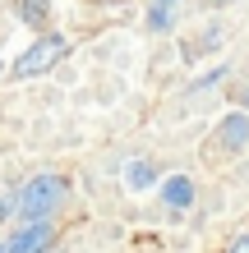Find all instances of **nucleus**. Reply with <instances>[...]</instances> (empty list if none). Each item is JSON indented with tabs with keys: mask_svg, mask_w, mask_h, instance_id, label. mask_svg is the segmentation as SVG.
<instances>
[{
	"mask_svg": "<svg viewBox=\"0 0 249 253\" xmlns=\"http://www.w3.org/2000/svg\"><path fill=\"white\" fill-rule=\"evenodd\" d=\"M60 198H65V180L60 175H33V180L23 184V193H19V216L33 226V221H47L55 207H60Z\"/></svg>",
	"mask_w": 249,
	"mask_h": 253,
	"instance_id": "1",
	"label": "nucleus"
},
{
	"mask_svg": "<svg viewBox=\"0 0 249 253\" xmlns=\"http://www.w3.org/2000/svg\"><path fill=\"white\" fill-rule=\"evenodd\" d=\"M65 55H69V42H65L60 33H47V37H37L33 46H28L19 60H14V79H37V74L55 69Z\"/></svg>",
	"mask_w": 249,
	"mask_h": 253,
	"instance_id": "2",
	"label": "nucleus"
},
{
	"mask_svg": "<svg viewBox=\"0 0 249 253\" xmlns=\"http://www.w3.org/2000/svg\"><path fill=\"white\" fill-rule=\"evenodd\" d=\"M51 240H55L51 221H33L9 240V253H51Z\"/></svg>",
	"mask_w": 249,
	"mask_h": 253,
	"instance_id": "3",
	"label": "nucleus"
},
{
	"mask_svg": "<svg viewBox=\"0 0 249 253\" xmlns=\"http://www.w3.org/2000/svg\"><path fill=\"white\" fill-rule=\"evenodd\" d=\"M162 203L175 207V212H185V207L194 203V180H189V175H166L162 180Z\"/></svg>",
	"mask_w": 249,
	"mask_h": 253,
	"instance_id": "4",
	"label": "nucleus"
},
{
	"mask_svg": "<svg viewBox=\"0 0 249 253\" xmlns=\"http://www.w3.org/2000/svg\"><path fill=\"white\" fill-rule=\"evenodd\" d=\"M217 143H222V147H231V152H240V147L249 143V115H245V111L226 115V120H222V129H217Z\"/></svg>",
	"mask_w": 249,
	"mask_h": 253,
	"instance_id": "5",
	"label": "nucleus"
},
{
	"mask_svg": "<svg viewBox=\"0 0 249 253\" xmlns=\"http://www.w3.org/2000/svg\"><path fill=\"white\" fill-rule=\"evenodd\" d=\"M47 9H51V0H23L19 5V14L28 23H47Z\"/></svg>",
	"mask_w": 249,
	"mask_h": 253,
	"instance_id": "6",
	"label": "nucleus"
},
{
	"mask_svg": "<svg viewBox=\"0 0 249 253\" xmlns=\"http://www.w3.org/2000/svg\"><path fill=\"white\" fill-rule=\"evenodd\" d=\"M171 5H175V0H157L152 14H148V23H152V28H166V23H171Z\"/></svg>",
	"mask_w": 249,
	"mask_h": 253,
	"instance_id": "7",
	"label": "nucleus"
},
{
	"mask_svg": "<svg viewBox=\"0 0 249 253\" xmlns=\"http://www.w3.org/2000/svg\"><path fill=\"white\" fill-rule=\"evenodd\" d=\"M129 184H134V189H148L152 184V170L143 166V161H134V166H129Z\"/></svg>",
	"mask_w": 249,
	"mask_h": 253,
	"instance_id": "8",
	"label": "nucleus"
},
{
	"mask_svg": "<svg viewBox=\"0 0 249 253\" xmlns=\"http://www.w3.org/2000/svg\"><path fill=\"white\" fill-rule=\"evenodd\" d=\"M226 253H249V230H240V235H231V244H226Z\"/></svg>",
	"mask_w": 249,
	"mask_h": 253,
	"instance_id": "9",
	"label": "nucleus"
},
{
	"mask_svg": "<svg viewBox=\"0 0 249 253\" xmlns=\"http://www.w3.org/2000/svg\"><path fill=\"white\" fill-rule=\"evenodd\" d=\"M9 203H19V198H0V221H5V216H9V212H5V207H9Z\"/></svg>",
	"mask_w": 249,
	"mask_h": 253,
	"instance_id": "10",
	"label": "nucleus"
},
{
	"mask_svg": "<svg viewBox=\"0 0 249 253\" xmlns=\"http://www.w3.org/2000/svg\"><path fill=\"white\" fill-rule=\"evenodd\" d=\"M240 97H245V106H249V87H245V92H240Z\"/></svg>",
	"mask_w": 249,
	"mask_h": 253,
	"instance_id": "11",
	"label": "nucleus"
},
{
	"mask_svg": "<svg viewBox=\"0 0 249 253\" xmlns=\"http://www.w3.org/2000/svg\"><path fill=\"white\" fill-rule=\"evenodd\" d=\"M0 253H9V244H0Z\"/></svg>",
	"mask_w": 249,
	"mask_h": 253,
	"instance_id": "12",
	"label": "nucleus"
}]
</instances>
